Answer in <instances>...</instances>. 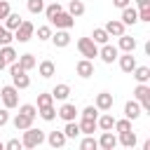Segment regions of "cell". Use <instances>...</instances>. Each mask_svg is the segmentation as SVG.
<instances>
[{"label":"cell","mask_w":150,"mask_h":150,"mask_svg":"<svg viewBox=\"0 0 150 150\" xmlns=\"http://www.w3.org/2000/svg\"><path fill=\"white\" fill-rule=\"evenodd\" d=\"M45 143V131L42 129H35L33 124L28 129H23V138H21V145L23 148H38Z\"/></svg>","instance_id":"obj_1"},{"label":"cell","mask_w":150,"mask_h":150,"mask_svg":"<svg viewBox=\"0 0 150 150\" xmlns=\"http://www.w3.org/2000/svg\"><path fill=\"white\" fill-rule=\"evenodd\" d=\"M9 73H12V84L16 87V89H28L30 87V77L26 75V70L14 61V63H9Z\"/></svg>","instance_id":"obj_2"},{"label":"cell","mask_w":150,"mask_h":150,"mask_svg":"<svg viewBox=\"0 0 150 150\" xmlns=\"http://www.w3.org/2000/svg\"><path fill=\"white\" fill-rule=\"evenodd\" d=\"M0 101H2V105H5L7 110L16 108V105H19V89H16L14 84L2 87V89H0Z\"/></svg>","instance_id":"obj_3"},{"label":"cell","mask_w":150,"mask_h":150,"mask_svg":"<svg viewBox=\"0 0 150 150\" xmlns=\"http://www.w3.org/2000/svg\"><path fill=\"white\" fill-rule=\"evenodd\" d=\"M77 49H80V54L84 59H91L94 61V56H98V45L91 38H80L77 40Z\"/></svg>","instance_id":"obj_4"},{"label":"cell","mask_w":150,"mask_h":150,"mask_svg":"<svg viewBox=\"0 0 150 150\" xmlns=\"http://www.w3.org/2000/svg\"><path fill=\"white\" fill-rule=\"evenodd\" d=\"M134 98L141 103V110L150 112V87H148V84L138 82V84H136V89H134Z\"/></svg>","instance_id":"obj_5"},{"label":"cell","mask_w":150,"mask_h":150,"mask_svg":"<svg viewBox=\"0 0 150 150\" xmlns=\"http://www.w3.org/2000/svg\"><path fill=\"white\" fill-rule=\"evenodd\" d=\"M33 33H35V26H33L30 21H21L19 28L14 30V40H16V42H28V40L33 38Z\"/></svg>","instance_id":"obj_6"},{"label":"cell","mask_w":150,"mask_h":150,"mask_svg":"<svg viewBox=\"0 0 150 150\" xmlns=\"http://www.w3.org/2000/svg\"><path fill=\"white\" fill-rule=\"evenodd\" d=\"M98 56H101V61H103V63H112V61H117V56H120V49H117L115 45L105 42V45H101V49H98Z\"/></svg>","instance_id":"obj_7"},{"label":"cell","mask_w":150,"mask_h":150,"mask_svg":"<svg viewBox=\"0 0 150 150\" xmlns=\"http://www.w3.org/2000/svg\"><path fill=\"white\" fill-rule=\"evenodd\" d=\"M49 21H52L56 28H73V26H75V16H70L68 12H59V14L52 16Z\"/></svg>","instance_id":"obj_8"},{"label":"cell","mask_w":150,"mask_h":150,"mask_svg":"<svg viewBox=\"0 0 150 150\" xmlns=\"http://www.w3.org/2000/svg\"><path fill=\"white\" fill-rule=\"evenodd\" d=\"M112 103H115V98H112V94H110V91H101V94H96V101H94V105H96L101 112L110 110V108H112Z\"/></svg>","instance_id":"obj_9"},{"label":"cell","mask_w":150,"mask_h":150,"mask_svg":"<svg viewBox=\"0 0 150 150\" xmlns=\"http://www.w3.org/2000/svg\"><path fill=\"white\" fill-rule=\"evenodd\" d=\"M56 47H68L70 45V33H68V28H56V33H52V38H49Z\"/></svg>","instance_id":"obj_10"},{"label":"cell","mask_w":150,"mask_h":150,"mask_svg":"<svg viewBox=\"0 0 150 150\" xmlns=\"http://www.w3.org/2000/svg\"><path fill=\"white\" fill-rule=\"evenodd\" d=\"M103 28H105V33H108L110 38H120V35L124 33V28H127V26H124L120 19H110V21H108Z\"/></svg>","instance_id":"obj_11"},{"label":"cell","mask_w":150,"mask_h":150,"mask_svg":"<svg viewBox=\"0 0 150 150\" xmlns=\"http://www.w3.org/2000/svg\"><path fill=\"white\" fill-rule=\"evenodd\" d=\"M120 59V68L124 70V73H131L138 63H136V56H134V52H124L122 56H117Z\"/></svg>","instance_id":"obj_12"},{"label":"cell","mask_w":150,"mask_h":150,"mask_svg":"<svg viewBox=\"0 0 150 150\" xmlns=\"http://www.w3.org/2000/svg\"><path fill=\"white\" fill-rule=\"evenodd\" d=\"M75 73H77L80 77H91V75H94V63H91V59H80L77 66H75Z\"/></svg>","instance_id":"obj_13"},{"label":"cell","mask_w":150,"mask_h":150,"mask_svg":"<svg viewBox=\"0 0 150 150\" xmlns=\"http://www.w3.org/2000/svg\"><path fill=\"white\" fill-rule=\"evenodd\" d=\"M141 112H143V110H141V103H138V101H127V103H124V117H127V120L134 122V120L141 117Z\"/></svg>","instance_id":"obj_14"},{"label":"cell","mask_w":150,"mask_h":150,"mask_svg":"<svg viewBox=\"0 0 150 150\" xmlns=\"http://www.w3.org/2000/svg\"><path fill=\"white\" fill-rule=\"evenodd\" d=\"M56 115H59L63 122H70V120H77V108H75L73 103H63V105L56 110Z\"/></svg>","instance_id":"obj_15"},{"label":"cell","mask_w":150,"mask_h":150,"mask_svg":"<svg viewBox=\"0 0 150 150\" xmlns=\"http://www.w3.org/2000/svg\"><path fill=\"white\" fill-rule=\"evenodd\" d=\"M98 148H103V150H112V148H117V136L112 134V129L101 134V138H98Z\"/></svg>","instance_id":"obj_16"},{"label":"cell","mask_w":150,"mask_h":150,"mask_svg":"<svg viewBox=\"0 0 150 150\" xmlns=\"http://www.w3.org/2000/svg\"><path fill=\"white\" fill-rule=\"evenodd\" d=\"M120 21H122L124 26H134V23L138 21V12H136L131 5H127V7L122 9V16H120Z\"/></svg>","instance_id":"obj_17"},{"label":"cell","mask_w":150,"mask_h":150,"mask_svg":"<svg viewBox=\"0 0 150 150\" xmlns=\"http://www.w3.org/2000/svg\"><path fill=\"white\" fill-rule=\"evenodd\" d=\"M33 120H35V117H30V115H26V112H16V117H14L12 122H14V129H16V131H23V129H28V127L33 124Z\"/></svg>","instance_id":"obj_18"},{"label":"cell","mask_w":150,"mask_h":150,"mask_svg":"<svg viewBox=\"0 0 150 150\" xmlns=\"http://www.w3.org/2000/svg\"><path fill=\"white\" fill-rule=\"evenodd\" d=\"M112 124H115V117H112L108 110H105L101 117H96V127H98L101 131H110V129H112Z\"/></svg>","instance_id":"obj_19"},{"label":"cell","mask_w":150,"mask_h":150,"mask_svg":"<svg viewBox=\"0 0 150 150\" xmlns=\"http://www.w3.org/2000/svg\"><path fill=\"white\" fill-rule=\"evenodd\" d=\"M117 49H122V52H134V49H136V40H134L131 35L122 33V35H120V42H117Z\"/></svg>","instance_id":"obj_20"},{"label":"cell","mask_w":150,"mask_h":150,"mask_svg":"<svg viewBox=\"0 0 150 150\" xmlns=\"http://www.w3.org/2000/svg\"><path fill=\"white\" fill-rule=\"evenodd\" d=\"M131 75L136 77V82H143V84L150 82V68H148V66H136V68L131 70Z\"/></svg>","instance_id":"obj_21"},{"label":"cell","mask_w":150,"mask_h":150,"mask_svg":"<svg viewBox=\"0 0 150 150\" xmlns=\"http://www.w3.org/2000/svg\"><path fill=\"white\" fill-rule=\"evenodd\" d=\"M66 141H68V138H66V134H63V131H52V134L47 136V143H49L52 148H63V145H66Z\"/></svg>","instance_id":"obj_22"},{"label":"cell","mask_w":150,"mask_h":150,"mask_svg":"<svg viewBox=\"0 0 150 150\" xmlns=\"http://www.w3.org/2000/svg\"><path fill=\"white\" fill-rule=\"evenodd\" d=\"M117 143H120V145H124V148H134V145L138 143V138H136V134L129 129V131H122V134H120Z\"/></svg>","instance_id":"obj_23"},{"label":"cell","mask_w":150,"mask_h":150,"mask_svg":"<svg viewBox=\"0 0 150 150\" xmlns=\"http://www.w3.org/2000/svg\"><path fill=\"white\" fill-rule=\"evenodd\" d=\"M16 59H19L16 63H19L26 73H28V70H33V68L38 66V61H35V56H33V54H21V56H16Z\"/></svg>","instance_id":"obj_24"},{"label":"cell","mask_w":150,"mask_h":150,"mask_svg":"<svg viewBox=\"0 0 150 150\" xmlns=\"http://www.w3.org/2000/svg\"><path fill=\"white\" fill-rule=\"evenodd\" d=\"M70 96V87L68 84H56L54 89H52V98L54 101H66Z\"/></svg>","instance_id":"obj_25"},{"label":"cell","mask_w":150,"mask_h":150,"mask_svg":"<svg viewBox=\"0 0 150 150\" xmlns=\"http://www.w3.org/2000/svg\"><path fill=\"white\" fill-rule=\"evenodd\" d=\"M80 134H94L98 127H96V120H91V117H82L80 122Z\"/></svg>","instance_id":"obj_26"},{"label":"cell","mask_w":150,"mask_h":150,"mask_svg":"<svg viewBox=\"0 0 150 150\" xmlns=\"http://www.w3.org/2000/svg\"><path fill=\"white\" fill-rule=\"evenodd\" d=\"M0 56H2V59H5V63L9 66V63H14V61H16V56H19V54L14 52V47H12V45H2V47H0Z\"/></svg>","instance_id":"obj_27"},{"label":"cell","mask_w":150,"mask_h":150,"mask_svg":"<svg viewBox=\"0 0 150 150\" xmlns=\"http://www.w3.org/2000/svg\"><path fill=\"white\" fill-rule=\"evenodd\" d=\"M68 14L75 16V19L82 16V14H84V2H82V0H68Z\"/></svg>","instance_id":"obj_28"},{"label":"cell","mask_w":150,"mask_h":150,"mask_svg":"<svg viewBox=\"0 0 150 150\" xmlns=\"http://www.w3.org/2000/svg\"><path fill=\"white\" fill-rule=\"evenodd\" d=\"M38 70H40V75L47 80V77H52V75L56 73V66H54V61H49V59H47V61H42V63L38 66Z\"/></svg>","instance_id":"obj_29"},{"label":"cell","mask_w":150,"mask_h":150,"mask_svg":"<svg viewBox=\"0 0 150 150\" xmlns=\"http://www.w3.org/2000/svg\"><path fill=\"white\" fill-rule=\"evenodd\" d=\"M38 115H40L45 122L56 120V108H54V103H52V105H42V108H38Z\"/></svg>","instance_id":"obj_30"},{"label":"cell","mask_w":150,"mask_h":150,"mask_svg":"<svg viewBox=\"0 0 150 150\" xmlns=\"http://www.w3.org/2000/svg\"><path fill=\"white\" fill-rule=\"evenodd\" d=\"M21 21H23V19H21L19 14H12V12H9V14L5 16V28H7V30H16Z\"/></svg>","instance_id":"obj_31"},{"label":"cell","mask_w":150,"mask_h":150,"mask_svg":"<svg viewBox=\"0 0 150 150\" xmlns=\"http://www.w3.org/2000/svg\"><path fill=\"white\" fill-rule=\"evenodd\" d=\"M63 134H66V138H75V136H80V124H77L75 120L66 122V127H63Z\"/></svg>","instance_id":"obj_32"},{"label":"cell","mask_w":150,"mask_h":150,"mask_svg":"<svg viewBox=\"0 0 150 150\" xmlns=\"http://www.w3.org/2000/svg\"><path fill=\"white\" fill-rule=\"evenodd\" d=\"M42 12H45V16H47V19H52V16H56L59 12H63V7L59 5V0H52V2L42 9Z\"/></svg>","instance_id":"obj_33"},{"label":"cell","mask_w":150,"mask_h":150,"mask_svg":"<svg viewBox=\"0 0 150 150\" xmlns=\"http://www.w3.org/2000/svg\"><path fill=\"white\" fill-rule=\"evenodd\" d=\"M91 40H94L96 45H105V42L110 40V35L105 33V28H94V33H91Z\"/></svg>","instance_id":"obj_34"},{"label":"cell","mask_w":150,"mask_h":150,"mask_svg":"<svg viewBox=\"0 0 150 150\" xmlns=\"http://www.w3.org/2000/svg\"><path fill=\"white\" fill-rule=\"evenodd\" d=\"M80 148H82V150H96V148H98V141H96L91 134H87V138H82Z\"/></svg>","instance_id":"obj_35"},{"label":"cell","mask_w":150,"mask_h":150,"mask_svg":"<svg viewBox=\"0 0 150 150\" xmlns=\"http://www.w3.org/2000/svg\"><path fill=\"white\" fill-rule=\"evenodd\" d=\"M112 129L117 131V134H122V131H129L131 129V120H115V124H112Z\"/></svg>","instance_id":"obj_36"},{"label":"cell","mask_w":150,"mask_h":150,"mask_svg":"<svg viewBox=\"0 0 150 150\" xmlns=\"http://www.w3.org/2000/svg\"><path fill=\"white\" fill-rule=\"evenodd\" d=\"M26 5H28V12L30 14H40L45 9V0H28Z\"/></svg>","instance_id":"obj_37"},{"label":"cell","mask_w":150,"mask_h":150,"mask_svg":"<svg viewBox=\"0 0 150 150\" xmlns=\"http://www.w3.org/2000/svg\"><path fill=\"white\" fill-rule=\"evenodd\" d=\"M12 40H14L12 30H7L5 26H0V45H12Z\"/></svg>","instance_id":"obj_38"},{"label":"cell","mask_w":150,"mask_h":150,"mask_svg":"<svg viewBox=\"0 0 150 150\" xmlns=\"http://www.w3.org/2000/svg\"><path fill=\"white\" fill-rule=\"evenodd\" d=\"M52 103H54L52 91H49V94H38V108H42V105H52Z\"/></svg>","instance_id":"obj_39"},{"label":"cell","mask_w":150,"mask_h":150,"mask_svg":"<svg viewBox=\"0 0 150 150\" xmlns=\"http://www.w3.org/2000/svg\"><path fill=\"white\" fill-rule=\"evenodd\" d=\"M19 112H26V115L35 117V115H38V108H35L33 103H23V105H19Z\"/></svg>","instance_id":"obj_40"},{"label":"cell","mask_w":150,"mask_h":150,"mask_svg":"<svg viewBox=\"0 0 150 150\" xmlns=\"http://www.w3.org/2000/svg\"><path fill=\"white\" fill-rule=\"evenodd\" d=\"M52 38V28L49 26H40L38 28V40H49Z\"/></svg>","instance_id":"obj_41"},{"label":"cell","mask_w":150,"mask_h":150,"mask_svg":"<svg viewBox=\"0 0 150 150\" xmlns=\"http://www.w3.org/2000/svg\"><path fill=\"white\" fill-rule=\"evenodd\" d=\"M82 117H91V120H96V117H98V108H96V105H87V108L82 110Z\"/></svg>","instance_id":"obj_42"},{"label":"cell","mask_w":150,"mask_h":150,"mask_svg":"<svg viewBox=\"0 0 150 150\" xmlns=\"http://www.w3.org/2000/svg\"><path fill=\"white\" fill-rule=\"evenodd\" d=\"M138 21H150V5L148 7H138Z\"/></svg>","instance_id":"obj_43"},{"label":"cell","mask_w":150,"mask_h":150,"mask_svg":"<svg viewBox=\"0 0 150 150\" xmlns=\"http://www.w3.org/2000/svg\"><path fill=\"white\" fill-rule=\"evenodd\" d=\"M12 9H9V2L7 0H0V21H5V16L9 14Z\"/></svg>","instance_id":"obj_44"},{"label":"cell","mask_w":150,"mask_h":150,"mask_svg":"<svg viewBox=\"0 0 150 150\" xmlns=\"http://www.w3.org/2000/svg\"><path fill=\"white\" fill-rule=\"evenodd\" d=\"M5 148H7V150H21L23 145H21V141H19V138H12V141H7V143H5Z\"/></svg>","instance_id":"obj_45"},{"label":"cell","mask_w":150,"mask_h":150,"mask_svg":"<svg viewBox=\"0 0 150 150\" xmlns=\"http://www.w3.org/2000/svg\"><path fill=\"white\" fill-rule=\"evenodd\" d=\"M9 122V110L7 108H0V127H5Z\"/></svg>","instance_id":"obj_46"},{"label":"cell","mask_w":150,"mask_h":150,"mask_svg":"<svg viewBox=\"0 0 150 150\" xmlns=\"http://www.w3.org/2000/svg\"><path fill=\"white\" fill-rule=\"evenodd\" d=\"M112 5H115L117 9H124L127 5H131V0H112Z\"/></svg>","instance_id":"obj_47"},{"label":"cell","mask_w":150,"mask_h":150,"mask_svg":"<svg viewBox=\"0 0 150 150\" xmlns=\"http://www.w3.org/2000/svg\"><path fill=\"white\" fill-rule=\"evenodd\" d=\"M136 5H138V7H148V5H150V0H136Z\"/></svg>","instance_id":"obj_48"},{"label":"cell","mask_w":150,"mask_h":150,"mask_svg":"<svg viewBox=\"0 0 150 150\" xmlns=\"http://www.w3.org/2000/svg\"><path fill=\"white\" fill-rule=\"evenodd\" d=\"M5 66H7V63H5V59L0 56V70H5Z\"/></svg>","instance_id":"obj_49"},{"label":"cell","mask_w":150,"mask_h":150,"mask_svg":"<svg viewBox=\"0 0 150 150\" xmlns=\"http://www.w3.org/2000/svg\"><path fill=\"white\" fill-rule=\"evenodd\" d=\"M0 150H5V143H2V141H0Z\"/></svg>","instance_id":"obj_50"},{"label":"cell","mask_w":150,"mask_h":150,"mask_svg":"<svg viewBox=\"0 0 150 150\" xmlns=\"http://www.w3.org/2000/svg\"><path fill=\"white\" fill-rule=\"evenodd\" d=\"M49 2H52V0H49Z\"/></svg>","instance_id":"obj_51"}]
</instances>
